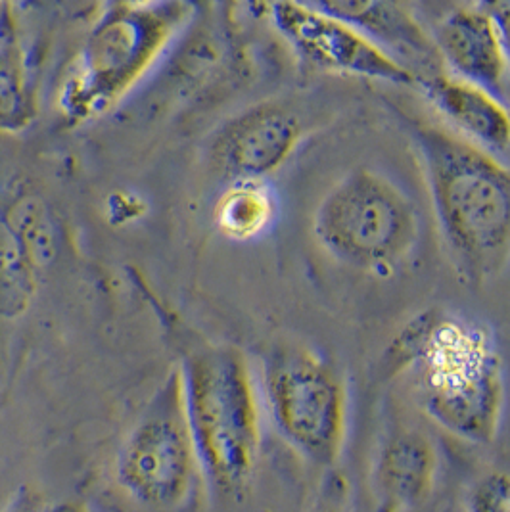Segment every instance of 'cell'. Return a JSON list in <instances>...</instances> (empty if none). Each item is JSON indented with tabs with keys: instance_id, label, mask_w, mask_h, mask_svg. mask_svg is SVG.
<instances>
[{
	"instance_id": "6da1fadb",
	"label": "cell",
	"mask_w": 510,
	"mask_h": 512,
	"mask_svg": "<svg viewBox=\"0 0 510 512\" xmlns=\"http://www.w3.org/2000/svg\"><path fill=\"white\" fill-rule=\"evenodd\" d=\"M390 369H415L426 415L472 443L497 436L505 403L503 359L484 323L428 309L403 326L386 350Z\"/></svg>"
},
{
	"instance_id": "7a4b0ae2",
	"label": "cell",
	"mask_w": 510,
	"mask_h": 512,
	"mask_svg": "<svg viewBox=\"0 0 510 512\" xmlns=\"http://www.w3.org/2000/svg\"><path fill=\"white\" fill-rule=\"evenodd\" d=\"M403 119L453 265L464 280L482 284L510 256V173L461 135L415 117Z\"/></svg>"
},
{
	"instance_id": "3957f363",
	"label": "cell",
	"mask_w": 510,
	"mask_h": 512,
	"mask_svg": "<svg viewBox=\"0 0 510 512\" xmlns=\"http://www.w3.org/2000/svg\"><path fill=\"white\" fill-rule=\"evenodd\" d=\"M190 2H108L77 50L56 96L70 127L117 110L198 20Z\"/></svg>"
},
{
	"instance_id": "277c9868",
	"label": "cell",
	"mask_w": 510,
	"mask_h": 512,
	"mask_svg": "<svg viewBox=\"0 0 510 512\" xmlns=\"http://www.w3.org/2000/svg\"><path fill=\"white\" fill-rule=\"evenodd\" d=\"M177 369L204 482L223 497L244 495L263 443L259 390L246 353L231 344L198 342Z\"/></svg>"
},
{
	"instance_id": "5b68a950",
	"label": "cell",
	"mask_w": 510,
	"mask_h": 512,
	"mask_svg": "<svg viewBox=\"0 0 510 512\" xmlns=\"http://www.w3.org/2000/svg\"><path fill=\"white\" fill-rule=\"evenodd\" d=\"M311 229L328 256L380 275L415 252L420 231L411 198L369 167L351 169L326 190Z\"/></svg>"
},
{
	"instance_id": "8992f818",
	"label": "cell",
	"mask_w": 510,
	"mask_h": 512,
	"mask_svg": "<svg viewBox=\"0 0 510 512\" xmlns=\"http://www.w3.org/2000/svg\"><path fill=\"white\" fill-rule=\"evenodd\" d=\"M261 392L284 442L317 466L330 468L340 461L348 392L328 359L302 344H279L263 359Z\"/></svg>"
},
{
	"instance_id": "52a82bcc",
	"label": "cell",
	"mask_w": 510,
	"mask_h": 512,
	"mask_svg": "<svg viewBox=\"0 0 510 512\" xmlns=\"http://www.w3.org/2000/svg\"><path fill=\"white\" fill-rule=\"evenodd\" d=\"M116 480L150 509H179L204 482L186 420L179 369L173 367L119 445Z\"/></svg>"
},
{
	"instance_id": "ba28073f",
	"label": "cell",
	"mask_w": 510,
	"mask_h": 512,
	"mask_svg": "<svg viewBox=\"0 0 510 512\" xmlns=\"http://www.w3.org/2000/svg\"><path fill=\"white\" fill-rule=\"evenodd\" d=\"M269 18L288 47L313 68L417 87V77L411 71L355 27L326 14L313 2L271 4Z\"/></svg>"
},
{
	"instance_id": "9c48e42d",
	"label": "cell",
	"mask_w": 510,
	"mask_h": 512,
	"mask_svg": "<svg viewBox=\"0 0 510 512\" xmlns=\"http://www.w3.org/2000/svg\"><path fill=\"white\" fill-rule=\"evenodd\" d=\"M303 139L300 114L277 100L254 104L229 117L213 135L215 167L234 179H267L279 171Z\"/></svg>"
},
{
	"instance_id": "30bf717a",
	"label": "cell",
	"mask_w": 510,
	"mask_h": 512,
	"mask_svg": "<svg viewBox=\"0 0 510 512\" xmlns=\"http://www.w3.org/2000/svg\"><path fill=\"white\" fill-rule=\"evenodd\" d=\"M430 35L453 77L499 98L509 70L497 25L484 2L451 8Z\"/></svg>"
},
{
	"instance_id": "8fae6325",
	"label": "cell",
	"mask_w": 510,
	"mask_h": 512,
	"mask_svg": "<svg viewBox=\"0 0 510 512\" xmlns=\"http://www.w3.org/2000/svg\"><path fill=\"white\" fill-rule=\"evenodd\" d=\"M326 14L355 27L415 77L447 73L432 35L397 2L382 0H321L313 2Z\"/></svg>"
},
{
	"instance_id": "7c38bea8",
	"label": "cell",
	"mask_w": 510,
	"mask_h": 512,
	"mask_svg": "<svg viewBox=\"0 0 510 512\" xmlns=\"http://www.w3.org/2000/svg\"><path fill=\"white\" fill-rule=\"evenodd\" d=\"M438 451L417 428H397L382 443L372 468L378 512H413L432 495Z\"/></svg>"
},
{
	"instance_id": "4fadbf2b",
	"label": "cell",
	"mask_w": 510,
	"mask_h": 512,
	"mask_svg": "<svg viewBox=\"0 0 510 512\" xmlns=\"http://www.w3.org/2000/svg\"><path fill=\"white\" fill-rule=\"evenodd\" d=\"M417 87L464 140L487 154L509 148L510 112L495 94L449 73L422 77Z\"/></svg>"
},
{
	"instance_id": "5bb4252c",
	"label": "cell",
	"mask_w": 510,
	"mask_h": 512,
	"mask_svg": "<svg viewBox=\"0 0 510 512\" xmlns=\"http://www.w3.org/2000/svg\"><path fill=\"white\" fill-rule=\"evenodd\" d=\"M279 217V200L267 179H234L213 206L217 233L231 242H252L269 233Z\"/></svg>"
},
{
	"instance_id": "9a60e30c",
	"label": "cell",
	"mask_w": 510,
	"mask_h": 512,
	"mask_svg": "<svg viewBox=\"0 0 510 512\" xmlns=\"http://www.w3.org/2000/svg\"><path fill=\"white\" fill-rule=\"evenodd\" d=\"M33 116L29 62L10 4H0V129L18 131Z\"/></svg>"
},
{
	"instance_id": "2e32d148",
	"label": "cell",
	"mask_w": 510,
	"mask_h": 512,
	"mask_svg": "<svg viewBox=\"0 0 510 512\" xmlns=\"http://www.w3.org/2000/svg\"><path fill=\"white\" fill-rule=\"evenodd\" d=\"M41 273L0 204V319L16 321L29 311Z\"/></svg>"
},
{
	"instance_id": "e0dca14e",
	"label": "cell",
	"mask_w": 510,
	"mask_h": 512,
	"mask_svg": "<svg viewBox=\"0 0 510 512\" xmlns=\"http://www.w3.org/2000/svg\"><path fill=\"white\" fill-rule=\"evenodd\" d=\"M468 512H510V476L493 472L478 482L470 495Z\"/></svg>"
},
{
	"instance_id": "ac0fdd59",
	"label": "cell",
	"mask_w": 510,
	"mask_h": 512,
	"mask_svg": "<svg viewBox=\"0 0 510 512\" xmlns=\"http://www.w3.org/2000/svg\"><path fill=\"white\" fill-rule=\"evenodd\" d=\"M0 512H91L87 507L73 503V501H64V499H54L48 497L45 493H39L35 489L24 488L16 491L6 505L0 507Z\"/></svg>"
},
{
	"instance_id": "d6986e66",
	"label": "cell",
	"mask_w": 510,
	"mask_h": 512,
	"mask_svg": "<svg viewBox=\"0 0 510 512\" xmlns=\"http://www.w3.org/2000/svg\"><path fill=\"white\" fill-rule=\"evenodd\" d=\"M487 12L491 14L493 22L497 25L503 52L507 58V70L510 77V0H497V2H484Z\"/></svg>"
},
{
	"instance_id": "ffe728a7",
	"label": "cell",
	"mask_w": 510,
	"mask_h": 512,
	"mask_svg": "<svg viewBox=\"0 0 510 512\" xmlns=\"http://www.w3.org/2000/svg\"><path fill=\"white\" fill-rule=\"evenodd\" d=\"M321 512H340V511H334V509H326V511H321Z\"/></svg>"
}]
</instances>
